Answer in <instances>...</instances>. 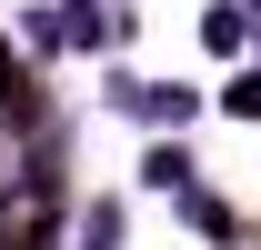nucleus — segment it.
<instances>
[{"instance_id": "f257e3e1", "label": "nucleus", "mask_w": 261, "mask_h": 250, "mask_svg": "<svg viewBox=\"0 0 261 250\" xmlns=\"http://www.w3.org/2000/svg\"><path fill=\"white\" fill-rule=\"evenodd\" d=\"M10 90H20V60H10V40H0V100H10Z\"/></svg>"}, {"instance_id": "f03ea898", "label": "nucleus", "mask_w": 261, "mask_h": 250, "mask_svg": "<svg viewBox=\"0 0 261 250\" xmlns=\"http://www.w3.org/2000/svg\"><path fill=\"white\" fill-rule=\"evenodd\" d=\"M0 250H40V240H20V230H0Z\"/></svg>"}]
</instances>
